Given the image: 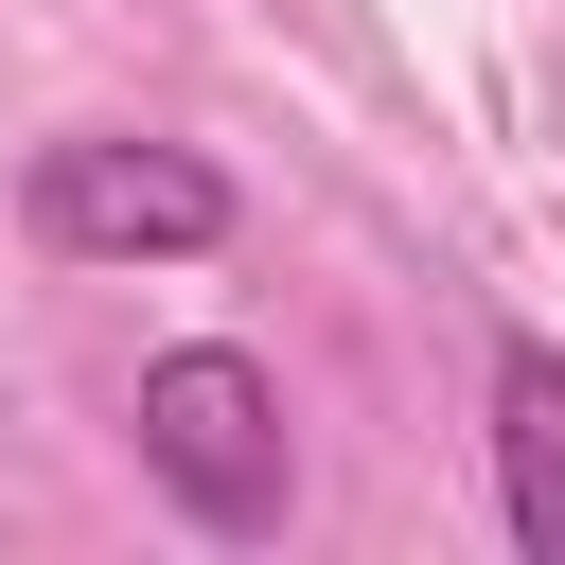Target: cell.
I'll use <instances>...</instances> for the list:
<instances>
[{
  "label": "cell",
  "mask_w": 565,
  "mask_h": 565,
  "mask_svg": "<svg viewBox=\"0 0 565 565\" xmlns=\"http://www.w3.org/2000/svg\"><path fill=\"white\" fill-rule=\"evenodd\" d=\"M141 477L177 494V530H212V547H265L282 512H300V441H282V388H265V353H230V335H194V353H159L141 371Z\"/></svg>",
  "instance_id": "cell-1"
},
{
  "label": "cell",
  "mask_w": 565,
  "mask_h": 565,
  "mask_svg": "<svg viewBox=\"0 0 565 565\" xmlns=\"http://www.w3.org/2000/svg\"><path fill=\"white\" fill-rule=\"evenodd\" d=\"M18 212H35L53 265H194V247H230V177L194 141H124V124L35 141V194Z\"/></svg>",
  "instance_id": "cell-2"
},
{
  "label": "cell",
  "mask_w": 565,
  "mask_h": 565,
  "mask_svg": "<svg viewBox=\"0 0 565 565\" xmlns=\"http://www.w3.org/2000/svg\"><path fill=\"white\" fill-rule=\"evenodd\" d=\"M494 512L530 565H565V353L547 335H494Z\"/></svg>",
  "instance_id": "cell-3"
}]
</instances>
